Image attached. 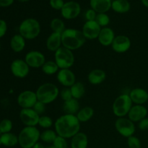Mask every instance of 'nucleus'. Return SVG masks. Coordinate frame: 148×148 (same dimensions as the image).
Returning <instances> with one entry per match:
<instances>
[{
    "mask_svg": "<svg viewBox=\"0 0 148 148\" xmlns=\"http://www.w3.org/2000/svg\"><path fill=\"white\" fill-rule=\"evenodd\" d=\"M129 95L135 105H143L148 101V92L143 88H134L130 91Z\"/></svg>",
    "mask_w": 148,
    "mask_h": 148,
    "instance_id": "nucleus-19",
    "label": "nucleus"
},
{
    "mask_svg": "<svg viewBox=\"0 0 148 148\" xmlns=\"http://www.w3.org/2000/svg\"><path fill=\"white\" fill-rule=\"evenodd\" d=\"M53 120L49 116L42 115L40 116L38 121V125L45 130H49L53 125Z\"/></svg>",
    "mask_w": 148,
    "mask_h": 148,
    "instance_id": "nucleus-34",
    "label": "nucleus"
},
{
    "mask_svg": "<svg viewBox=\"0 0 148 148\" xmlns=\"http://www.w3.org/2000/svg\"><path fill=\"white\" fill-rule=\"evenodd\" d=\"M0 47H1V46H0Z\"/></svg>",
    "mask_w": 148,
    "mask_h": 148,
    "instance_id": "nucleus-51",
    "label": "nucleus"
},
{
    "mask_svg": "<svg viewBox=\"0 0 148 148\" xmlns=\"http://www.w3.org/2000/svg\"><path fill=\"white\" fill-rule=\"evenodd\" d=\"M71 92L73 98L77 100L80 99L85 93V88L83 83L80 82H76L70 88Z\"/></svg>",
    "mask_w": 148,
    "mask_h": 148,
    "instance_id": "nucleus-29",
    "label": "nucleus"
},
{
    "mask_svg": "<svg viewBox=\"0 0 148 148\" xmlns=\"http://www.w3.org/2000/svg\"><path fill=\"white\" fill-rule=\"evenodd\" d=\"M111 8L116 12L124 14L130 11L131 4L127 0H114L112 1Z\"/></svg>",
    "mask_w": 148,
    "mask_h": 148,
    "instance_id": "nucleus-26",
    "label": "nucleus"
},
{
    "mask_svg": "<svg viewBox=\"0 0 148 148\" xmlns=\"http://www.w3.org/2000/svg\"><path fill=\"white\" fill-rule=\"evenodd\" d=\"M56 137H57V134H56V131L49 129V130H45L44 131L40 132V139L43 143H49V144L52 143L53 144Z\"/></svg>",
    "mask_w": 148,
    "mask_h": 148,
    "instance_id": "nucleus-31",
    "label": "nucleus"
},
{
    "mask_svg": "<svg viewBox=\"0 0 148 148\" xmlns=\"http://www.w3.org/2000/svg\"><path fill=\"white\" fill-rule=\"evenodd\" d=\"M0 141L2 145L6 147H14L18 144V136H16L11 132L4 133L0 136Z\"/></svg>",
    "mask_w": 148,
    "mask_h": 148,
    "instance_id": "nucleus-28",
    "label": "nucleus"
},
{
    "mask_svg": "<svg viewBox=\"0 0 148 148\" xmlns=\"http://www.w3.org/2000/svg\"><path fill=\"white\" fill-rule=\"evenodd\" d=\"M86 40L82 30L77 29L66 28L62 33V46L72 51L80 49Z\"/></svg>",
    "mask_w": 148,
    "mask_h": 148,
    "instance_id": "nucleus-2",
    "label": "nucleus"
},
{
    "mask_svg": "<svg viewBox=\"0 0 148 148\" xmlns=\"http://www.w3.org/2000/svg\"><path fill=\"white\" fill-rule=\"evenodd\" d=\"M98 13L93 10L92 9H90L85 13V18H86L87 21H93L95 20L96 16Z\"/></svg>",
    "mask_w": 148,
    "mask_h": 148,
    "instance_id": "nucleus-41",
    "label": "nucleus"
},
{
    "mask_svg": "<svg viewBox=\"0 0 148 148\" xmlns=\"http://www.w3.org/2000/svg\"><path fill=\"white\" fill-rule=\"evenodd\" d=\"M75 58L72 51L62 46L54 52V62L59 69H70L75 64Z\"/></svg>",
    "mask_w": 148,
    "mask_h": 148,
    "instance_id": "nucleus-7",
    "label": "nucleus"
},
{
    "mask_svg": "<svg viewBox=\"0 0 148 148\" xmlns=\"http://www.w3.org/2000/svg\"><path fill=\"white\" fill-rule=\"evenodd\" d=\"M32 108H33L39 116H42L43 115V114H44L45 111H46V104L43 103L42 102H40V101H38L37 102H36V103L34 105V106Z\"/></svg>",
    "mask_w": 148,
    "mask_h": 148,
    "instance_id": "nucleus-39",
    "label": "nucleus"
},
{
    "mask_svg": "<svg viewBox=\"0 0 148 148\" xmlns=\"http://www.w3.org/2000/svg\"><path fill=\"white\" fill-rule=\"evenodd\" d=\"M14 2V0H0V7H7L12 5Z\"/></svg>",
    "mask_w": 148,
    "mask_h": 148,
    "instance_id": "nucleus-44",
    "label": "nucleus"
},
{
    "mask_svg": "<svg viewBox=\"0 0 148 148\" xmlns=\"http://www.w3.org/2000/svg\"><path fill=\"white\" fill-rule=\"evenodd\" d=\"M127 144L130 148H141L142 146L140 139L134 135L127 138Z\"/></svg>",
    "mask_w": 148,
    "mask_h": 148,
    "instance_id": "nucleus-36",
    "label": "nucleus"
},
{
    "mask_svg": "<svg viewBox=\"0 0 148 148\" xmlns=\"http://www.w3.org/2000/svg\"><path fill=\"white\" fill-rule=\"evenodd\" d=\"M46 48L50 51H56L62 46V34L52 32L46 39Z\"/></svg>",
    "mask_w": 148,
    "mask_h": 148,
    "instance_id": "nucleus-20",
    "label": "nucleus"
},
{
    "mask_svg": "<svg viewBox=\"0 0 148 148\" xmlns=\"http://www.w3.org/2000/svg\"><path fill=\"white\" fill-rule=\"evenodd\" d=\"M1 132H0V136H1Z\"/></svg>",
    "mask_w": 148,
    "mask_h": 148,
    "instance_id": "nucleus-49",
    "label": "nucleus"
},
{
    "mask_svg": "<svg viewBox=\"0 0 148 148\" xmlns=\"http://www.w3.org/2000/svg\"><path fill=\"white\" fill-rule=\"evenodd\" d=\"M131 46V40L128 36L124 35H119L116 36L111 46L113 51L116 53H124L130 50Z\"/></svg>",
    "mask_w": 148,
    "mask_h": 148,
    "instance_id": "nucleus-14",
    "label": "nucleus"
},
{
    "mask_svg": "<svg viewBox=\"0 0 148 148\" xmlns=\"http://www.w3.org/2000/svg\"><path fill=\"white\" fill-rule=\"evenodd\" d=\"M40 116L33 108H22L20 112V119L25 127L38 125Z\"/></svg>",
    "mask_w": 148,
    "mask_h": 148,
    "instance_id": "nucleus-10",
    "label": "nucleus"
},
{
    "mask_svg": "<svg viewBox=\"0 0 148 148\" xmlns=\"http://www.w3.org/2000/svg\"><path fill=\"white\" fill-rule=\"evenodd\" d=\"M40 33V25L34 18H27L23 20L19 26V34L25 40L36 38Z\"/></svg>",
    "mask_w": 148,
    "mask_h": 148,
    "instance_id": "nucleus-5",
    "label": "nucleus"
},
{
    "mask_svg": "<svg viewBox=\"0 0 148 148\" xmlns=\"http://www.w3.org/2000/svg\"><path fill=\"white\" fill-rule=\"evenodd\" d=\"M7 31V24L4 20L0 19V38L4 37Z\"/></svg>",
    "mask_w": 148,
    "mask_h": 148,
    "instance_id": "nucleus-42",
    "label": "nucleus"
},
{
    "mask_svg": "<svg viewBox=\"0 0 148 148\" xmlns=\"http://www.w3.org/2000/svg\"><path fill=\"white\" fill-rule=\"evenodd\" d=\"M56 78L58 82L64 88H71L76 82L75 73L70 69H59L56 75Z\"/></svg>",
    "mask_w": 148,
    "mask_h": 148,
    "instance_id": "nucleus-16",
    "label": "nucleus"
},
{
    "mask_svg": "<svg viewBox=\"0 0 148 148\" xmlns=\"http://www.w3.org/2000/svg\"><path fill=\"white\" fill-rule=\"evenodd\" d=\"M59 96L61 97L62 100L64 101V102L65 101H67L73 98L72 95V92H71L70 88H64L60 91L59 92Z\"/></svg>",
    "mask_w": 148,
    "mask_h": 148,
    "instance_id": "nucleus-38",
    "label": "nucleus"
},
{
    "mask_svg": "<svg viewBox=\"0 0 148 148\" xmlns=\"http://www.w3.org/2000/svg\"><path fill=\"white\" fill-rule=\"evenodd\" d=\"M102 27L98 24L95 20L93 21H86L82 26V32L85 38L88 40L98 39Z\"/></svg>",
    "mask_w": 148,
    "mask_h": 148,
    "instance_id": "nucleus-15",
    "label": "nucleus"
},
{
    "mask_svg": "<svg viewBox=\"0 0 148 148\" xmlns=\"http://www.w3.org/2000/svg\"><path fill=\"white\" fill-rule=\"evenodd\" d=\"M94 115V109L90 106H85L80 108L76 116L80 123H85L90 121Z\"/></svg>",
    "mask_w": 148,
    "mask_h": 148,
    "instance_id": "nucleus-27",
    "label": "nucleus"
},
{
    "mask_svg": "<svg viewBox=\"0 0 148 148\" xmlns=\"http://www.w3.org/2000/svg\"><path fill=\"white\" fill-rule=\"evenodd\" d=\"M115 128L119 134L127 138L134 135L136 130L134 123L127 117L117 119L115 122Z\"/></svg>",
    "mask_w": 148,
    "mask_h": 148,
    "instance_id": "nucleus-8",
    "label": "nucleus"
},
{
    "mask_svg": "<svg viewBox=\"0 0 148 148\" xmlns=\"http://www.w3.org/2000/svg\"><path fill=\"white\" fill-rule=\"evenodd\" d=\"M33 148H46V147H45L41 143H39L38 142V143H37L34 146H33Z\"/></svg>",
    "mask_w": 148,
    "mask_h": 148,
    "instance_id": "nucleus-45",
    "label": "nucleus"
},
{
    "mask_svg": "<svg viewBox=\"0 0 148 148\" xmlns=\"http://www.w3.org/2000/svg\"><path fill=\"white\" fill-rule=\"evenodd\" d=\"M20 2H26V1H28L29 0H17Z\"/></svg>",
    "mask_w": 148,
    "mask_h": 148,
    "instance_id": "nucleus-47",
    "label": "nucleus"
},
{
    "mask_svg": "<svg viewBox=\"0 0 148 148\" xmlns=\"http://www.w3.org/2000/svg\"><path fill=\"white\" fill-rule=\"evenodd\" d=\"M81 7L77 1H70L65 2L61 10L62 16L66 20H73L80 14Z\"/></svg>",
    "mask_w": 148,
    "mask_h": 148,
    "instance_id": "nucleus-12",
    "label": "nucleus"
},
{
    "mask_svg": "<svg viewBox=\"0 0 148 148\" xmlns=\"http://www.w3.org/2000/svg\"><path fill=\"white\" fill-rule=\"evenodd\" d=\"M17 101L22 108H32L38 101L37 95L34 91L27 90L19 94Z\"/></svg>",
    "mask_w": 148,
    "mask_h": 148,
    "instance_id": "nucleus-9",
    "label": "nucleus"
},
{
    "mask_svg": "<svg viewBox=\"0 0 148 148\" xmlns=\"http://www.w3.org/2000/svg\"><path fill=\"white\" fill-rule=\"evenodd\" d=\"M95 21L101 27H108L110 23V17L106 13H98Z\"/></svg>",
    "mask_w": 148,
    "mask_h": 148,
    "instance_id": "nucleus-33",
    "label": "nucleus"
},
{
    "mask_svg": "<svg viewBox=\"0 0 148 148\" xmlns=\"http://www.w3.org/2000/svg\"><path fill=\"white\" fill-rule=\"evenodd\" d=\"M147 148H148V145H147Z\"/></svg>",
    "mask_w": 148,
    "mask_h": 148,
    "instance_id": "nucleus-50",
    "label": "nucleus"
},
{
    "mask_svg": "<svg viewBox=\"0 0 148 148\" xmlns=\"http://www.w3.org/2000/svg\"><path fill=\"white\" fill-rule=\"evenodd\" d=\"M138 127L140 130H148V118L145 117L138 122Z\"/></svg>",
    "mask_w": 148,
    "mask_h": 148,
    "instance_id": "nucleus-43",
    "label": "nucleus"
},
{
    "mask_svg": "<svg viewBox=\"0 0 148 148\" xmlns=\"http://www.w3.org/2000/svg\"><path fill=\"white\" fill-rule=\"evenodd\" d=\"M10 69L12 74L15 77L20 79L26 77L30 72V66L23 59H15L13 61L10 65Z\"/></svg>",
    "mask_w": 148,
    "mask_h": 148,
    "instance_id": "nucleus-13",
    "label": "nucleus"
},
{
    "mask_svg": "<svg viewBox=\"0 0 148 148\" xmlns=\"http://www.w3.org/2000/svg\"><path fill=\"white\" fill-rule=\"evenodd\" d=\"M40 137V132L36 127H25L18 135V144L22 148H33Z\"/></svg>",
    "mask_w": 148,
    "mask_h": 148,
    "instance_id": "nucleus-3",
    "label": "nucleus"
},
{
    "mask_svg": "<svg viewBox=\"0 0 148 148\" xmlns=\"http://www.w3.org/2000/svg\"><path fill=\"white\" fill-rule=\"evenodd\" d=\"M25 61L30 68H40L44 64L46 61V57L44 54L39 51L33 50L30 51L26 53L25 56Z\"/></svg>",
    "mask_w": 148,
    "mask_h": 148,
    "instance_id": "nucleus-11",
    "label": "nucleus"
},
{
    "mask_svg": "<svg viewBox=\"0 0 148 148\" xmlns=\"http://www.w3.org/2000/svg\"><path fill=\"white\" fill-rule=\"evenodd\" d=\"M68 148H69V147H68Z\"/></svg>",
    "mask_w": 148,
    "mask_h": 148,
    "instance_id": "nucleus-52",
    "label": "nucleus"
},
{
    "mask_svg": "<svg viewBox=\"0 0 148 148\" xmlns=\"http://www.w3.org/2000/svg\"><path fill=\"white\" fill-rule=\"evenodd\" d=\"M42 72L46 75H53L57 74L59 68L54 61H46L41 67Z\"/></svg>",
    "mask_w": 148,
    "mask_h": 148,
    "instance_id": "nucleus-30",
    "label": "nucleus"
},
{
    "mask_svg": "<svg viewBox=\"0 0 148 148\" xmlns=\"http://www.w3.org/2000/svg\"><path fill=\"white\" fill-rule=\"evenodd\" d=\"M12 121L9 119H4L1 120L0 122V132L1 134L10 132L11 130H12Z\"/></svg>",
    "mask_w": 148,
    "mask_h": 148,
    "instance_id": "nucleus-35",
    "label": "nucleus"
},
{
    "mask_svg": "<svg viewBox=\"0 0 148 148\" xmlns=\"http://www.w3.org/2000/svg\"><path fill=\"white\" fill-rule=\"evenodd\" d=\"M132 106L133 103L129 94H121L119 95L113 103V113L118 118L126 117Z\"/></svg>",
    "mask_w": 148,
    "mask_h": 148,
    "instance_id": "nucleus-6",
    "label": "nucleus"
},
{
    "mask_svg": "<svg viewBox=\"0 0 148 148\" xmlns=\"http://www.w3.org/2000/svg\"><path fill=\"white\" fill-rule=\"evenodd\" d=\"M115 37L116 36L114 30L109 27H106L101 28L98 40L102 46L107 47L111 46Z\"/></svg>",
    "mask_w": 148,
    "mask_h": 148,
    "instance_id": "nucleus-18",
    "label": "nucleus"
},
{
    "mask_svg": "<svg viewBox=\"0 0 148 148\" xmlns=\"http://www.w3.org/2000/svg\"><path fill=\"white\" fill-rule=\"evenodd\" d=\"M64 2L63 0H50V5L53 9L56 10H60L63 7Z\"/></svg>",
    "mask_w": 148,
    "mask_h": 148,
    "instance_id": "nucleus-40",
    "label": "nucleus"
},
{
    "mask_svg": "<svg viewBox=\"0 0 148 148\" xmlns=\"http://www.w3.org/2000/svg\"><path fill=\"white\" fill-rule=\"evenodd\" d=\"M53 145L56 148H68L66 139L63 137L57 135L53 143Z\"/></svg>",
    "mask_w": 148,
    "mask_h": 148,
    "instance_id": "nucleus-37",
    "label": "nucleus"
},
{
    "mask_svg": "<svg viewBox=\"0 0 148 148\" xmlns=\"http://www.w3.org/2000/svg\"><path fill=\"white\" fill-rule=\"evenodd\" d=\"M141 1H142V3H143V4L145 6V7H148V0H141Z\"/></svg>",
    "mask_w": 148,
    "mask_h": 148,
    "instance_id": "nucleus-46",
    "label": "nucleus"
},
{
    "mask_svg": "<svg viewBox=\"0 0 148 148\" xmlns=\"http://www.w3.org/2000/svg\"><path fill=\"white\" fill-rule=\"evenodd\" d=\"M91 9L97 13H106L111 8V0H90Z\"/></svg>",
    "mask_w": 148,
    "mask_h": 148,
    "instance_id": "nucleus-21",
    "label": "nucleus"
},
{
    "mask_svg": "<svg viewBox=\"0 0 148 148\" xmlns=\"http://www.w3.org/2000/svg\"><path fill=\"white\" fill-rule=\"evenodd\" d=\"M106 78L105 71L101 69H94L88 75V82L92 85H99L104 82Z\"/></svg>",
    "mask_w": 148,
    "mask_h": 148,
    "instance_id": "nucleus-22",
    "label": "nucleus"
},
{
    "mask_svg": "<svg viewBox=\"0 0 148 148\" xmlns=\"http://www.w3.org/2000/svg\"><path fill=\"white\" fill-rule=\"evenodd\" d=\"M80 124L76 115L64 114L59 116L54 122L57 135L64 138H72L80 131Z\"/></svg>",
    "mask_w": 148,
    "mask_h": 148,
    "instance_id": "nucleus-1",
    "label": "nucleus"
},
{
    "mask_svg": "<svg viewBox=\"0 0 148 148\" xmlns=\"http://www.w3.org/2000/svg\"><path fill=\"white\" fill-rule=\"evenodd\" d=\"M50 27L52 30L53 33H61L62 34L64 30L66 29L65 27V24L62 20L59 18H54L51 21Z\"/></svg>",
    "mask_w": 148,
    "mask_h": 148,
    "instance_id": "nucleus-32",
    "label": "nucleus"
},
{
    "mask_svg": "<svg viewBox=\"0 0 148 148\" xmlns=\"http://www.w3.org/2000/svg\"><path fill=\"white\" fill-rule=\"evenodd\" d=\"M59 92L57 86L50 82L42 84L36 91L38 101L46 105L53 102L59 95Z\"/></svg>",
    "mask_w": 148,
    "mask_h": 148,
    "instance_id": "nucleus-4",
    "label": "nucleus"
},
{
    "mask_svg": "<svg viewBox=\"0 0 148 148\" xmlns=\"http://www.w3.org/2000/svg\"><path fill=\"white\" fill-rule=\"evenodd\" d=\"M71 140V148H87L88 145V138L84 132H78Z\"/></svg>",
    "mask_w": 148,
    "mask_h": 148,
    "instance_id": "nucleus-23",
    "label": "nucleus"
},
{
    "mask_svg": "<svg viewBox=\"0 0 148 148\" xmlns=\"http://www.w3.org/2000/svg\"><path fill=\"white\" fill-rule=\"evenodd\" d=\"M25 39L20 34L14 35L10 40V47L15 53L23 51L25 47Z\"/></svg>",
    "mask_w": 148,
    "mask_h": 148,
    "instance_id": "nucleus-24",
    "label": "nucleus"
},
{
    "mask_svg": "<svg viewBox=\"0 0 148 148\" xmlns=\"http://www.w3.org/2000/svg\"><path fill=\"white\" fill-rule=\"evenodd\" d=\"M46 148H56L54 147V146L53 145H51V146H48V147H46Z\"/></svg>",
    "mask_w": 148,
    "mask_h": 148,
    "instance_id": "nucleus-48",
    "label": "nucleus"
},
{
    "mask_svg": "<svg viewBox=\"0 0 148 148\" xmlns=\"http://www.w3.org/2000/svg\"><path fill=\"white\" fill-rule=\"evenodd\" d=\"M147 115V109L143 105H134L128 114V118L133 122H139Z\"/></svg>",
    "mask_w": 148,
    "mask_h": 148,
    "instance_id": "nucleus-17",
    "label": "nucleus"
},
{
    "mask_svg": "<svg viewBox=\"0 0 148 148\" xmlns=\"http://www.w3.org/2000/svg\"><path fill=\"white\" fill-rule=\"evenodd\" d=\"M79 103L78 100L72 98L67 101L64 102L63 110L65 114H72V115H76L79 111Z\"/></svg>",
    "mask_w": 148,
    "mask_h": 148,
    "instance_id": "nucleus-25",
    "label": "nucleus"
}]
</instances>
